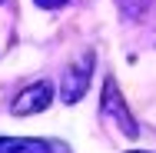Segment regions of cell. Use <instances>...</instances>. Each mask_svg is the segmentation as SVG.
Segmentation results:
<instances>
[{"label":"cell","mask_w":156,"mask_h":153,"mask_svg":"<svg viewBox=\"0 0 156 153\" xmlns=\"http://www.w3.org/2000/svg\"><path fill=\"white\" fill-rule=\"evenodd\" d=\"M50 103H53V87L50 83H33L10 103V113L13 117H30V113H43Z\"/></svg>","instance_id":"3"},{"label":"cell","mask_w":156,"mask_h":153,"mask_svg":"<svg viewBox=\"0 0 156 153\" xmlns=\"http://www.w3.org/2000/svg\"><path fill=\"white\" fill-rule=\"evenodd\" d=\"M0 153H57V143L30 140V137H0Z\"/></svg>","instance_id":"4"},{"label":"cell","mask_w":156,"mask_h":153,"mask_svg":"<svg viewBox=\"0 0 156 153\" xmlns=\"http://www.w3.org/2000/svg\"><path fill=\"white\" fill-rule=\"evenodd\" d=\"M90 70H93V53H83L80 60L63 73V83H60L63 103H76L87 93V87H90Z\"/></svg>","instance_id":"2"},{"label":"cell","mask_w":156,"mask_h":153,"mask_svg":"<svg viewBox=\"0 0 156 153\" xmlns=\"http://www.w3.org/2000/svg\"><path fill=\"white\" fill-rule=\"evenodd\" d=\"M37 7H43V10H57V7H63V3H70V0H33Z\"/></svg>","instance_id":"5"},{"label":"cell","mask_w":156,"mask_h":153,"mask_svg":"<svg viewBox=\"0 0 156 153\" xmlns=\"http://www.w3.org/2000/svg\"><path fill=\"white\" fill-rule=\"evenodd\" d=\"M100 113H103V120L113 123L123 137H140V123L133 120V113H129V107L123 103V97H120V87L113 83V80H106L103 83V97H100Z\"/></svg>","instance_id":"1"},{"label":"cell","mask_w":156,"mask_h":153,"mask_svg":"<svg viewBox=\"0 0 156 153\" xmlns=\"http://www.w3.org/2000/svg\"><path fill=\"white\" fill-rule=\"evenodd\" d=\"M129 153H143V150H129Z\"/></svg>","instance_id":"6"}]
</instances>
